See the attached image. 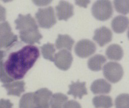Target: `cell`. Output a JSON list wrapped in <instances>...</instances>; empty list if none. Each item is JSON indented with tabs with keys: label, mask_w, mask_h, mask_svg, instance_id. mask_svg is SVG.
Returning <instances> with one entry per match:
<instances>
[{
	"label": "cell",
	"mask_w": 129,
	"mask_h": 108,
	"mask_svg": "<svg viewBox=\"0 0 129 108\" xmlns=\"http://www.w3.org/2000/svg\"><path fill=\"white\" fill-rule=\"evenodd\" d=\"M16 42L3 51V64L6 73L13 80L22 79L40 56L39 49L32 45L22 46Z\"/></svg>",
	"instance_id": "obj_1"
},
{
	"label": "cell",
	"mask_w": 129,
	"mask_h": 108,
	"mask_svg": "<svg viewBox=\"0 0 129 108\" xmlns=\"http://www.w3.org/2000/svg\"><path fill=\"white\" fill-rule=\"evenodd\" d=\"M93 16L98 20L106 21L113 14L112 4L108 0H98L93 5L91 9Z\"/></svg>",
	"instance_id": "obj_2"
},
{
	"label": "cell",
	"mask_w": 129,
	"mask_h": 108,
	"mask_svg": "<svg viewBox=\"0 0 129 108\" xmlns=\"http://www.w3.org/2000/svg\"><path fill=\"white\" fill-rule=\"evenodd\" d=\"M35 18L39 26L42 28L49 29L56 23L54 9L51 6L39 8L35 14Z\"/></svg>",
	"instance_id": "obj_3"
},
{
	"label": "cell",
	"mask_w": 129,
	"mask_h": 108,
	"mask_svg": "<svg viewBox=\"0 0 129 108\" xmlns=\"http://www.w3.org/2000/svg\"><path fill=\"white\" fill-rule=\"evenodd\" d=\"M103 73L106 79L111 83L118 82L122 77L123 70L118 63L109 62L103 67Z\"/></svg>",
	"instance_id": "obj_4"
},
{
	"label": "cell",
	"mask_w": 129,
	"mask_h": 108,
	"mask_svg": "<svg viewBox=\"0 0 129 108\" xmlns=\"http://www.w3.org/2000/svg\"><path fill=\"white\" fill-rule=\"evenodd\" d=\"M17 36L12 32L10 25L7 21L0 23V50L7 49L17 41Z\"/></svg>",
	"instance_id": "obj_5"
},
{
	"label": "cell",
	"mask_w": 129,
	"mask_h": 108,
	"mask_svg": "<svg viewBox=\"0 0 129 108\" xmlns=\"http://www.w3.org/2000/svg\"><path fill=\"white\" fill-rule=\"evenodd\" d=\"M14 22L16 29L19 30V33L38 29L36 21L30 14L26 15L19 14Z\"/></svg>",
	"instance_id": "obj_6"
},
{
	"label": "cell",
	"mask_w": 129,
	"mask_h": 108,
	"mask_svg": "<svg viewBox=\"0 0 129 108\" xmlns=\"http://www.w3.org/2000/svg\"><path fill=\"white\" fill-rule=\"evenodd\" d=\"M96 46L94 43L88 39H82L78 41L75 47V52L81 58H87L96 51Z\"/></svg>",
	"instance_id": "obj_7"
},
{
	"label": "cell",
	"mask_w": 129,
	"mask_h": 108,
	"mask_svg": "<svg viewBox=\"0 0 129 108\" xmlns=\"http://www.w3.org/2000/svg\"><path fill=\"white\" fill-rule=\"evenodd\" d=\"M73 59V56L69 51L62 49L54 55L53 62L58 68L66 71L71 67Z\"/></svg>",
	"instance_id": "obj_8"
},
{
	"label": "cell",
	"mask_w": 129,
	"mask_h": 108,
	"mask_svg": "<svg viewBox=\"0 0 129 108\" xmlns=\"http://www.w3.org/2000/svg\"><path fill=\"white\" fill-rule=\"evenodd\" d=\"M52 92L46 88H40L34 92V97L37 108H49Z\"/></svg>",
	"instance_id": "obj_9"
},
{
	"label": "cell",
	"mask_w": 129,
	"mask_h": 108,
	"mask_svg": "<svg viewBox=\"0 0 129 108\" xmlns=\"http://www.w3.org/2000/svg\"><path fill=\"white\" fill-rule=\"evenodd\" d=\"M112 38V34L111 30L105 26H102L96 29L93 37V39L101 47H103L110 42Z\"/></svg>",
	"instance_id": "obj_10"
},
{
	"label": "cell",
	"mask_w": 129,
	"mask_h": 108,
	"mask_svg": "<svg viewBox=\"0 0 129 108\" xmlns=\"http://www.w3.org/2000/svg\"><path fill=\"white\" fill-rule=\"evenodd\" d=\"M55 9L59 20L67 21L74 15L73 6L67 1H60L56 6Z\"/></svg>",
	"instance_id": "obj_11"
},
{
	"label": "cell",
	"mask_w": 129,
	"mask_h": 108,
	"mask_svg": "<svg viewBox=\"0 0 129 108\" xmlns=\"http://www.w3.org/2000/svg\"><path fill=\"white\" fill-rule=\"evenodd\" d=\"M25 83L24 81L17 80L3 84L2 86L6 89L8 95L19 96L25 91Z\"/></svg>",
	"instance_id": "obj_12"
},
{
	"label": "cell",
	"mask_w": 129,
	"mask_h": 108,
	"mask_svg": "<svg viewBox=\"0 0 129 108\" xmlns=\"http://www.w3.org/2000/svg\"><path fill=\"white\" fill-rule=\"evenodd\" d=\"M70 90L67 93L72 95L75 98L79 97L81 99L84 95L87 94V90L86 87L85 82H80L78 80L77 82H72V83L69 85Z\"/></svg>",
	"instance_id": "obj_13"
},
{
	"label": "cell",
	"mask_w": 129,
	"mask_h": 108,
	"mask_svg": "<svg viewBox=\"0 0 129 108\" xmlns=\"http://www.w3.org/2000/svg\"><path fill=\"white\" fill-rule=\"evenodd\" d=\"M19 34L21 41L29 45H33L36 43L39 44L40 40L42 38V35L38 29L20 32Z\"/></svg>",
	"instance_id": "obj_14"
},
{
	"label": "cell",
	"mask_w": 129,
	"mask_h": 108,
	"mask_svg": "<svg viewBox=\"0 0 129 108\" xmlns=\"http://www.w3.org/2000/svg\"><path fill=\"white\" fill-rule=\"evenodd\" d=\"M90 89L94 94H106L110 92L111 85L104 79H98L93 82Z\"/></svg>",
	"instance_id": "obj_15"
},
{
	"label": "cell",
	"mask_w": 129,
	"mask_h": 108,
	"mask_svg": "<svg viewBox=\"0 0 129 108\" xmlns=\"http://www.w3.org/2000/svg\"><path fill=\"white\" fill-rule=\"evenodd\" d=\"M111 25L114 32L116 33H122L128 27V19L124 16H117L113 19L111 23Z\"/></svg>",
	"instance_id": "obj_16"
},
{
	"label": "cell",
	"mask_w": 129,
	"mask_h": 108,
	"mask_svg": "<svg viewBox=\"0 0 129 108\" xmlns=\"http://www.w3.org/2000/svg\"><path fill=\"white\" fill-rule=\"evenodd\" d=\"M74 40L68 35L58 34L55 41V46L57 49H64L71 51L74 44Z\"/></svg>",
	"instance_id": "obj_17"
},
{
	"label": "cell",
	"mask_w": 129,
	"mask_h": 108,
	"mask_svg": "<svg viewBox=\"0 0 129 108\" xmlns=\"http://www.w3.org/2000/svg\"><path fill=\"white\" fill-rule=\"evenodd\" d=\"M106 55L110 60L119 61L123 57V51L120 46L113 44L109 45L107 48Z\"/></svg>",
	"instance_id": "obj_18"
},
{
	"label": "cell",
	"mask_w": 129,
	"mask_h": 108,
	"mask_svg": "<svg viewBox=\"0 0 129 108\" xmlns=\"http://www.w3.org/2000/svg\"><path fill=\"white\" fill-rule=\"evenodd\" d=\"M106 61V58L102 55L96 54L91 57L88 61L89 68L94 71H100L104 63Z\"/></svg>",
	"instance_id": "obj_19"
},
{
	"label": "cell",
	"mask_w": 129,
	"mask_h": 108,
	"mask_svg": "<svg viewBox=\"0 0 129 108\" xmlns=\"http://www.w3.org/2000/svg\"><path fill=\"white\" fill-rule=\"evenodd\" d=\"M92 102L95 108H110L113 105L112 98L108 95L95 96L93 98Z\"/></svg>",
	"instance_id": "obj_20"
},
{
	"label": "cell",
	"mask_w": 129,
	"mask_h": 108,
	"mask_svg": "<svg viewBox=\"0 0 129 108\" xmlns=\"http://www.w3.org/2000/svg\"><path fill=\"white\" fill-rule=\"evenodd\" d=\"M68 97L62 93H55L52 94L49 102L50 108H63L68 101Z\"/></svg>",
	"instance_id": "obj_21"
},
{
	"label": "cell",
	"mask_w": 129,
	"mask_h": 108,
	"mask_svg": "<svg viewBox=\"0 0 129 108\" xmlns=\"http://www.w3.org/2000/svg\"><path fill=\"white\" fill-rule=\"evenodd\" d=\"M19 108H37L34 97V92H28L22 96L19 101Z\"/></svg>",
	"instance_id": "obj_22"
},
{
	"label": "cell",
	"mask_w": 129,
	"mask_h": 108,
	"mask_svg": "<svg viewBox=\"0 0 129 108\" xmlns=\"http://www.w3.org/2000/svg\"><path fill=\"white\" fill-rule=\"evenodd\" d=\"M42 55L44 58L50 61H54L55 48L53 44L47 43L41 47Z\"/></svg>",
	"instance_id": "obj_23"
},
{
	"label": "cell",
	"mask_w": 129,
	"mask_h": 108,
	"mask_svg": "<svg viewBox=\"0 0 129 108\" xmlns=\"http://www.w3.org/2000/svg\"><path fill=\"white\" fill-rule=\"evenodd\" d=\"M116 108H129V95L122 93L118 95L115 100Z\"/></svg>",
	"instance_id": "obj_24"
},
{
	"label": "cell",
	"mask_w": 129,
	"mask_h": 108,
	"mask_svg": "<svg viewBox=\"0 0 129 108\" xmlns=\"http://www.w3.org/2000/svg\"><path fill=\"white\" fill-rule=\"evenodd\" d=\"M128 0L114 1V5L117 12L126 15L128 13Z\"/></svg>",
	"instance_id": "obj_25"
},
{
	"label": "cell",
	"mask_w": 129,
	"mask_h": 108,
	"mask_svg": "<svg viewBox=\"0 0 129 108\" xmlns=\"http://www.w3.org/2000/svg\"><path fill=\"white\" fill-rule=\"evenodd\" d=\"M3 51L0 50V81L4 83H7L12 81H14L12 78L10 77L5 72L3 64Z\"/></svg>",
	"instance_id": "obj_26"
},
{
	"label": "cell",
	"mask_w": 129,
	"mask_h": 108,
	"mask_svg": "<svg viewBox=\"0 0 129 108\" xmlns=\"http://www.w3.org/2000/svg\"><path fill=\"white\" fill-rule=\"evenodd\" d=\"M63 108H81V106L77 101L70 100L66 102Z\"/></svg>",
	"instance_id": "obj_27"
},
{
	"label": "cell",
	"mask_w": 129,
	"mask_h": 108,
	"mask_svg": "<svg viewBox=\"0 0 129 108\" xmlns=\"http://www.w3.org/2000/svg\"><path fill=\"white\" fill-rule=\"evenodd\" d=\"M13 104L9 99L2 98L0 99V108H12Z\"/></svg>",
	"instance_id": "obj_28"
},
{
	"label": "cell",
	"mask_w": 129,
	"mask_h": 108,
	"mask_svg": "<svg viewBox=\"0 0 129 108\" xmlns=\"http://www.w3.org/2000/svg\"><path fill=\"white\" fill-rule=\"evenodd\" d=\"M6 19V10L0 5V22H5Z\"/></svg>",
	"instance_id": "obj_29"
},
{
	"label": "cell",
	"mask_w": 129,
	"mask_h": 108,
	"mask_svg": "<svg viewBox=\"0 0 129 108\" xmlns=\"http://www.w3.org/2000/svg\"><path fill=\"white\" fill-rule=\"evenodd\" d=\"M90 3V1H75V3L76 5L81 6L85 8L87 7V5Z\"/></svg>",
	"instance_id": "obj_30"
},
{
	"label": "cell",
	"mask_w": 129,
	"mask_h": 108,
	"mask_svg": "<svg viewBox=\"0 0 129 108\" xmlns=\"http://www.w3.org/2000/svg\"><path fill=\"white\" fill-rule=\"evenodd\" d=\"M33 2L35 3V5L38 6L46 5L51 2L50 1H33Z\"/></svg>",
	"instance_id": "obj_31"
}]
</instances>
